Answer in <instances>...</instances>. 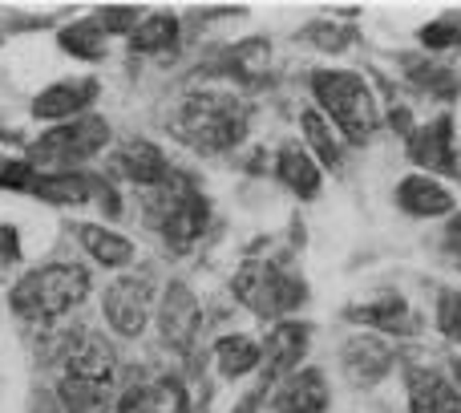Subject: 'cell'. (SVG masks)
<instances>
[{"label": "cell", "mask_w": 461, "mask_h": 413, "mask_svg": "<svg viewBox=\"0 0 461 413\" xmlns=\"http://www.w3.org/2000/svg\"><path fill=\"white\" fill-rule=\"evenodd\" d=\"M146 413H191V393L183 377L162 373L158 381L146 385Z\"/></svg>", "instance_id": "4316f807"}, {"label": "cell", "mask_w": 461, "mask_h": 413, "mask_svg": "<svg viewBox=\"0 0 461 413\" xmlns=\"http://www.w3.org/2000/svg\"><path fill=\"white\" fill-rule=\"evenodd\" d=\"M433 325L449 344H461V292L457 288H441L438 304H433Z\"/></svg>", "instance_id": "f546056e"}, {"label": "cell", "mask_w": 461, "mask_h": 413, "mask_svg": "<svg viewBox=\"0 0 461 413\" xmlns=\"http://www.w3.org/2000/svg\"><path fill=\"white\" fill-rule=\"evenodd\" d=\"M267 41H247V45H239L235 53H230V65L235 69L230 73H243V78H259L263 69H267Z\"/></svg>", "instance_id": "4dcf8cb0"}, {"label": "cell", "mask_w": 461, "mask_h": 413, "mask_svg": "<svg viewBox=\"0 0 461 413\" xmlns=\"http://www.w3.org/2000/svg\"><path fill=\"white\" fill-rule=\"evenodd\" d=\"M230 292L243 308H251L263 320H287V312H295L308 300V284L295 271H287L284 263L271 260H247L239 263Z\"/></svg>", "instance_id": "5b68a950"}, {"label": "cell", "mask_w": 461, "mask_h": 413, "mask_svg": "<svg viewBox=\"0 0 461 413\" xmlns=\"http://www.w3.org/2000/svg\"><path fill=\"white\" fill-rule=\"evenodd\" d=\"M113 175H122L126 183L142 187V191H154V187L170 183V162L167 154L158 151L154 142H142V138H134V142H126L118 154H113Z\"/></svg>", "instance_id": "2e32d148"}, {"label": "cell", "mask_w": 461, "mask_h": 413, "mask_svg": "<svg viewBox=\"0 0 461 413\" xmlns=\"http://www.w3.org/2000/svg\"><path fill=\"white\" fill-rule=\"evenodd\" d=\"M247 122H251L247 102H239L235 94H219V89H194L170 114V130L178 134V142L199 154L235 151L247 138Z\"/></svg>", "instance_id": "6da1fadb"}, {"label": "cell", "mask_w": 461, "mask_h": 413, "mask_svg": "<svg viewBox=\"0 0 461 413\" xmlns=\"http://www.w3.org/2000/svg\"><path fill=\"white\" fill-rule=\"evenodd\" d=\"M158 312V296H154L150 276H118L102 292V317L118 336L134 341L146 333L150 317Z\"/></svg>", "instance_id": "52a82bcc"}, {"label": "cell", "mask_w": 461, "mask_h": 413, "mask_svg": "<svg viewBox=\"0 0 461 413\" xmlns=\"http://www.w3.org/2000/svg\"><path fill=\"white\" fill-rule=\"evenodd\" d=\"M409 413H433V406L421 398V393H409Z\"/></svg>", "instance_id": "8d00e7d4"}, {"label": "cell", "mask_w": 461, "mask_h": 413, "mask_svg": "<svg viewBox=\"0 0 461 413\" xmlns=\"http://www.w3.org/2000/svg\"><path fill=\"white\" fill-rule=\"evenodd\" d=\"M401 65H405V78L417 81L421 89H433V94L449 97L457 86V73L449 69V65H438L429 61V57H401Z\"/></svg>", "instance_id": "83f0119b"}, {"label": "cell", "mask_w": 461, "mask_h": 413, "mask_svg": "<svg viewBox=\"0 0 461 413\" xmlns=\"http://www.w3.org/2000/svg\"><path fill=\"white\" fill-rule=\"evenodd\" d=\"M397 206L413 219H441V215H454L457 211V199L441 179L433 175H405L397 183Z\"/></svg>", "instance_id": "9a60e30c"}, {"label": "cell", "mask_w": 461, "mask_h": 413, "mask_svg": "<svg viewBox=\"0 0 461 413\" xmlns=\"http://www.w3.org/2000/svg\"><path fill=\"white\" fill-rule=\"evenodd\" d=\"M276 179L295 195V199L312 203L320 195V187H324V167L312 159L303 142H284L276 151Z\"/></svg>", "instance_id": "e0dca14e"}, {"label": "cell", "mask_w": 461, "mask_h": 413, "mask_svg": "<svg viewBox=\"0 0 461 413\" xmlns=\"http://www.w3.org/2000/svg\"><path fill=\"white\" fill-rule=\"evenodd\" d=\"M344 317L360 328H381V333H401V336L417 333V317L409 312L405 296H393V292L373 296V300H365V304H348Z\"/></svg>", "instance_id": "ac0fdd59"}, {"label": "cell", "mask_w": 461, "mask_h": 413, "mask_svg": "<svg viewBox=\"0 0 461 413\" xmlns=\"http://www.w3.org/2000/svg\"><path fill=\"white\" fill-rule=\"evenodd\" d=\"M94 292V280L81 263H45V268L24 271L8 292V308L29 325L61 320Z\"/></svg>", "instance_id": "3957f363"}, {"label": "cell", "mask_w": 461, "mask_h": 413, "mask_svg": "<svg viewBox=\"0 0 461 413\" xmlns=\"http://www.w3.org/2000/svg\"><path fill=\"white\" fill-rule=\"evenodd\" d=\"M340 369H344V377H348V385H357V390H376V385L397 369V349L373 333H357L344 341Z\"/></svg>", "instance_id": "30bf717a"}, {"label": "cell", "mask_w": 461, "mask_h": 413, "mask_svg": "<svg viewBox=\"0 0 461 413\" xmlns=\"http://www.w3.org/2000/svg\"><path fill=\"white\" fill-rule=\"evenodd\" d=\"M203 328V304L186 280H170L158 296V336L170 353H191Z\"/></svg>", "instance_id": "ba28073f"}, {"label": "cell", "mask_w": 461, "mask_h": 413, "mask_svg": "<svg viewBox=\"0 0 461 413\" xmlns=\"http://www.w3.org/2000/svg\"><path fill=\"white\" fill-rule=\"evenodd\" d=\"M146 219H150V227L167 239V247L191 252V247L207 235L211 206L186 179L170 175V183L154 187L150 199H146Z\"/></svg>", "instance_id": "277c9868"}, {"label": "cell", "mask_w": 461, "mask_h": 413, "mask_svg": "<svg viewBox=\"0 0 461 413\" xmlns=\"http://www.w3.org/2000/svg\"><path fill=\"white\" fill-rule=\"evenodd\" d=\"M405 377H409V393H421V398L433 406V413H461V390L446 373L413 365Z\"/></svg>", "instance_id": "484cf974"}, {"label": "cell", "mask_w": 461, "mask_h": 413, "mask_svg": "<svg viewBox=\"0 0 461 413\" xmlns=\"http://www.w3.org/2000/svg\"><path fill=\"white\" fill-rule=\"evenodd\" d=\"M449 381H454L457 390H461V357H454V361H449Z\"/></svg>", "instance_id": "74e56055"}, {"label": "cell", "mask_w": 461, "mask_h": 413, "mask_svg": "<svg viewBox=\"0 0 461 413\" xmlns=\"http://www.w3.org/2000/svg\"><path fill=\"white\" fill-rule=\"evenodd\" d=\"M37 175H41V170L32 167L29 159H8V162H0V187H5V191H24V195H32V183H37Z\"/></svg>", "instance_id": "1f68e13d"}, {"label": "cell", "mask_w": 461, "mask_h": 413, "mask_svg": "<svg viewBox=\"0 0 461 413\" xmlns=\"http://www.w3.org/2000/svg\"><path fill=\"white\" fill-rule=\"evenodd\" d=\"M57 45L69 57H77V61H102L105 49H110V37H105V29L97 24V16H81V21L65 24V29L57 32Z\"/></svg>", "instance_id": "d4e9b609"}, {"label": "cell", "mask_w": 461, "mask_h": 413, "mask_svg": "<svg viewBox=\"0 0 461 413\" xmlns=\"http://www.w3.org/2000/svg\"><path fill=\"white\" fill-rule=\"evenodd\" d=\"M94 16L105 29V37H130V32L138 29V21H142L138 8H102V13H94Z\"/></svg>", "instance_id": "d6a6232c"}, {"label": "cell", "mask_w": 461, "mask_h": 413, "mask_svg": "<svg viewBox=\"0 0 461 413\" xmlns=\"http://www.w3.org/2000/svg\"><path fill=\"white\" fill-rule=\"evenodd\" d=\"M8 263H21V235H16V227L0 223V276L8 271Z\"/></svg>", "instance_id": "e575fe53"}, {"label": "cell", "mask_w": 461, "mask_h": 413, "mask_svg": "<svg viewBox=\"0 0 461 413\" xmlns=\"http://www.w3.org/2000/svg\"><path fill=\"white\" fill-rule=\"evenodd\" d=\"M57 401H61L65 413H113L118 390L113 385H97V381H77V377H61Z\"/></svg>", "instance_id": "cb8c5ba5"}, {"label": "cell", "mask_w": 461, "mask_h": 413, "mask_svg": "<svg viewBox=\"0 0 461 413\" xmlns=\"http://www.w3.org/2000/svg\"><path fill=\"white\" fill-rule=\"evenodd\" d=\"M32 195L41 203H53V206H81L94 199V175H77V170H41L37 183H32Z\"/></svg>", "instance_id": "7402d4cb"}, {"label": "cell", "mask_w": 461, "mask_h": 413, "mask_svg": "<svg viewBox=\"0 0 461 413\" xmlns=\"http://www.w3.org/2000/svg\"><path fill=\"white\" fill-rule=\"evenodd\" d=\"M417 41H421L425 53L461 49V13H449V16H438V21L421 24V29H417Z\"/></svg>", "instance_id": "f1b7e54d"}, {"label": "cell", "mask_w": 461, "mask_h": 413, "mask_svg": "<svg viewBox=\"0 0 461 413\" xmlns=\"http://www.w3.org/2000/svg\"><path fill=\"white\" fill-rule=\"evenodd\" d=\"M409 159L421 167V175H461L457 167V142H454V118L441 114V118L425 122L409 134Z\"/></svg>", "instance_id": "8fae6325"}, {"label": "cell", "mask_w": 461, "mask_h": 413, "mask_svg": "<svg viewBox=\"0 0 461 413\" xmlns=\"http://www.w3.org/2000/svg\"><path fill=\"white\" fill-rule=\"evenodd\" d=\"M303 37H308L316 49H324V53H340V49H348L352 32L336 29L332 21H316V24H308V29H303Z\"/></svg>", "instance_id": "836d02e7"}, {"label": "cell", "mask_w": 461, "mask_h": 413, "mask_svg": "<svg viewBox=\"0 0 461 413\" xmlns=\"http://www.w3.org/2000/svg\"><path fill=\"white\" fill-rule=\"evenodd\" d=\"M332 406V390H328L324 369L303 365L287 373L271 393V413H328Z\"/></svg>", "instance_id": "4fadbf2b"}, {"label": "cell", "mask_w": 461, "mask_h": 413, "mask_svg": "<svg viewBox=\"0 0 461 413\" xmlns=\"http://www.w3.org/2000/svg\"><path fill=\"white\" fill-rule=\"evenodd\" d=\"M113 413H146V385H126L113 401Z\"/></svg>", "instance_id": "d590c367"}, {"label": "cell", "mask_w": 461, "mask_h": 413, "mask_svg": "<svg viewBox=\"0 0 461 413\" xmlns=\"http://www.w3.org/2000/svg\"><path fill=\"white\" fill-rule=\"evenodd\" d=\"M312 349V328L300 320H276L267 328V341H263V381H284L287 373L303 369V357Z\"/></svg>", "instance_id": "7c38bea8"}, {"label": "cell", "mask_w": 461, "mask_h": 413, "mask_svg": "<svg viewBox=\"0 0 461 413\" xmlns=\"http://www.w3.org/2000/svg\"><path fill=\"white\" fill-rule=\"evenodd\" d=\"M105 142H110V122L86 114V118H73V122H61V126L45 130V134L29 146V162L37 170L49 167V175H57V170H69V167H81V162L97 159Z\"/></svg>", "instance_id": "8992f818"}, {"label": "cell", "mask_w": 461, "mask_h": 413, "mask_svg": "<svg viewBox=\"0 0 461 413\" xmlns=\"http://www.w3.org/2000/svg\"><path fill=\"white\" fill-rule=\"evenodd\" d=\"M316 110L344 134V142L365 146L381 130V102L368 81L352 69H316L308 78Z\"/></svg>", "instance_id": "7a4b0ae2"}, {"label": "cell", "mask_w": 461, "mask_h": 413, "mask_svg": "<svg viewBox=\"0 0 461 413\" xmlns=\"http://www.w3.org/2000/svg\"><path fill=\"white\" fill-rule=\"evenodd\" d=\"M97 81L94 78H81V81H57V86L41 89L37 102H32V118L41 122H73V118H86L89 102H97Z\"/></svg>", "instance_id": "5bb4252c"}, {"label": "cell", "mask_w": 461, "mask_h": 413, "mask_svg": "<svg viewBox=\"0 0 461 413\" xmlns=\"http://www.w3.org/2000/svg\"><path fill=\"white\" fill-rule=\"evenodd\" d=\"M300 130H303V146L308 154L320 162L324 170H340L344 167V142L336 134V126L316 110V106H303L300 110Z\"/></svg>", "instance_id": "44dd1931"}, {"label": "cell", "mask_w": 461, "mask_h": 413, "mask_svg": "<svg viewBox=\"0 0 461 413\" xmlns=\"http://www.w3.org/2000/svg\"><path fill=\"white\" fill-rule=\"evenodd\" d=\"M178 37H183V21H178L175 13H146L142 21H138V29L130 32V49L134 53H170V49L178 45Z\"/></svg>", "instance_id": "603a6c76"}, {"label": "cell", "mask_w": 461, "mask_h": 413, "mask_svg": "<svg viewBox=\"0 0 461 413\" xmlns=\"http://www.w3.org/2000/svg\"><path fill=\"white\" fill-rule=\"evenodd\" d=\"M211 361H215L219 377H227V381H243V377H251V373L263 369V344L255 341V336L227 333V336L215 341Z\"/></svg>", "instance_id": "ffe728a7"}, {"label": "cell", "mask_w": 461, "mask_h": 413, "mask_svg": "<svg viewBox=\"0 0 461 413\" xmlns=\"http://www.w3.org/2000/svg\"><path fill=\"white\" fill-rule=\"evenodd\" d=\"M73 235L89 252V260L102 263V268L122 271L134 263V239H126L122 231H110L102 223H73Z\"/></svg>", "instance_id": "d6986e66"}, {"label": "cell", "mask_w": 461, "mask_h": 413, "mask_svg": "<svg viewBox=\"0 0 461 413\" xmlns=\"http://www.w3.org/2000/svg\"><path fill=\"white\" fill-rule=\"evenodd\" d=\"M57 361L65 365V377H77V381L113 385V373H118L113 344L102 333H94V328H77V333L65 336Z\"/></svg>", "instance_id": "9c48e42d"}]
</instances>
